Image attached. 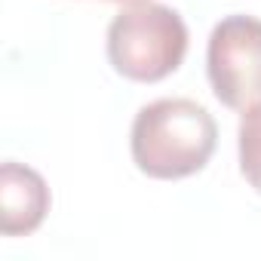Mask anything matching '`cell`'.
I'll return each instance as SVG.
<instances>
[{"label":"cell","mask_w":261,"mask_h":261,"mask_svg":"<svg viewBox=\"0 0 261 261\" xmlns=\"http://www.w3.org/2000/svg\"><path fill=\"white\" fill-rule=\"evenodd\" d=\"M188 25L178 10L154 0L126 4L108 25L105 49L114 71L133 83H160L188 56Z\"/></svg>","instance_id":"cell-2"},{"label":"cell","mask_w":261,"mask_h":261,"mask_svg":"<svg viewBox=\"0 0 261 261\" xmlns=\"http://www.w3.org/2000/svg\"><path fill=\"white\" fill-rule=\"evenodd\" d=\"M237 154L246 185L261 194V101L246 108L237 126Z\"/></svg>","instance_id":"cell-5"},{"label":"cell","mask_w":261,"mask_h":261,"mask_svg":"<svg viewBox=\"0 0 261 261\" xmlns=\"http://www.w3.org/2000/svg\"><path fill=\"white\" fill-rule=\"evenodd\" d=\"M49 203V185L37 169L16 160H7L0 166V230L4 237L34 233L43 224Z\"/></svg>","instance_id":"cell-4"},{"label":"cell","mask_w":261,"mask_h":261,"mask_svg":"<svg viewBox=\"0 0 261 261\" xmlns=\"http://www.w3.org/2000/svg\"><path fill=\"white\" fill-rule=\"evenodd\" d=\"M218 145L215 117L194 98H157L139 108L129 151L142 175L157 181L191 178L206 169Z\"/></svg>","instance_id":"cell-1"},{"label":"cell","mask_w":261,"mask_h":261,"mask_svg":"<svg viewBox=\"0 0 261 261\" xmlns=\"http://www.w3.org/2000/svg\"><path fill=\"white\" fill-rule=\"evenodd\" d=\"M206 74L215 98L230 111L261 101V19L237 13L221 19L206 46Z\"/></svg>","instance_id":"cell-3"},{"label":"cell","mask_w":261,"mask_h":261,"mask_svg":"<svg viewBox=\"0 0 261 261\" xmlns=\"http://www.w3.org/2000/svg\"><path fill=\"white\" fill-rule=\"evenodd\" d=\"M111 4H123L126 7V4H142V0H111Z\"/></svg>","instance_id":"cell-6"}]
</instances>
